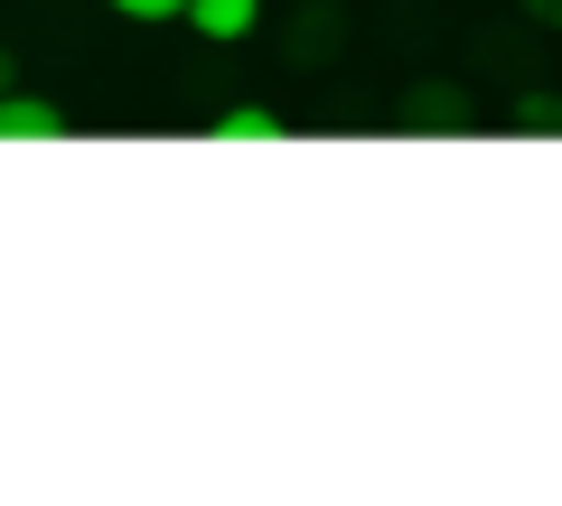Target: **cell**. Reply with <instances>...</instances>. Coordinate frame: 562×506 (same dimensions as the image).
Here are the masks:
<instances>
[{"label": "cell", "mask_w": 562, "mask_h": 506, "mask_svg": "<svg viewBox=\"0 0 562 506\" xmlns=\"http://www.w3.org/2000/svg\"><path fill=\"white\" fill-rule=\"evenodd\" d=\"M76 122L57 113L47 94H20V85H0V142H66Z\"/></svg>", "instance_id": "obj_1"}, {"label": "cell", "mask_w": 562, "mask_h": 506, "mask_svg": "<svg viewBox=\"0 0 562 506\" xmlns=\"http://www.w3.org/2000/svg\"><path fill=\"white\" fill-rule=\"evenodd\" d=\"M198 38H216V47H235V38H254V20H262V0H188L179 10Z\"/></svg>", "instance_id": "obj_2"}, {"label": "cell", "mask_w": 562, "mask_h": 506, "mask_svg": "<svg viewBox=\"0 0 562 506\" xmlns=\"http://www.w3.org/2000/svg\"><path fill=\"white\" fill-rule=\"evenodd\" d=\"M338 38H347L338 0H310L301 20H291V57H301V66H328V57H338Z\"/></svg>", "instance_id": "obj_3"}, {"label": "cell", "mask_w": 562, "mask_h": 506, "mask_svg": "<svg viewBox=\"0 0 562 506\" xmlns=\"http://www.w3.org/2000/svg\"><path fill=\"white\" fill-rule=\"evenodd\" d=\"M403 122H413V132H460L469 94H460V85H413V94H403Z\"/></svg>", "instance_id": "obj_4"}, {"label": "cell", "mask_w": 562, "mask_h": 506, "mask_svg": "<svg viewBox=\"0 0 562 506\" xmlns=\"http://www.w3.org/2000/svg\"><path fill=\"white\" fill-rule=\"evenodd\" d=\"M206 132H216V142H281V122L262 113V103H225V113L206 122Z\"/></svg>", "instance_id": "obj_5"}, {"label": "cell", "mask_w": 562, "mask_h": 506, "mask_svg": "<svg viewBox=\"0 0 562 506\" xmlns=\"http://www.w3.org/2000/svg\"><path fill=\"white\" fill-rule=\"evenodd\" d=\"M516 132H562V85H525L516 94Z\"/></svg>", "instance_id": "obj_6"}, {"label": "cell", "mask_w": 562, "mask_h": 506, "mask_svg": "<svg viewBox=\"0 0 562 506\" xmlns=\"http://www.w3.org/2000/svg\"><path fill=\"white\" fill-rule=\"evenodd\" d=\"M103 10H122V20H150V29H160V20H179L188 0H103Z\"/></svg>", "instance_id": "obj_7"}, {"label": "cell", "mask_w": 562, "mask_h": 506, "mask_svg": "<svg viewBox=\"0 0 562 506\" xmlns=\"http://www.w3.org/2000/svg\"><path fill=\"white\" fill-rule=\"evenodd\" d=\"M525 10H535V29H553V38H562V0H525Z\"/></svg>", "instance_id": "obj_8"}, {"label": "cell", "mask_w": 562, "mask_h": 506, "mask_svg": "<svg viewBox=\"0 0 562 506\" xmlns=\"http://www.w3.org/2000/svg\"><path fill=\"white\" fill-rule=\"evenodd\" d=\"M0 85H20V76H10V57H0Z\"/></svg>", "instance_id": "obj_9"}]
</instances>
